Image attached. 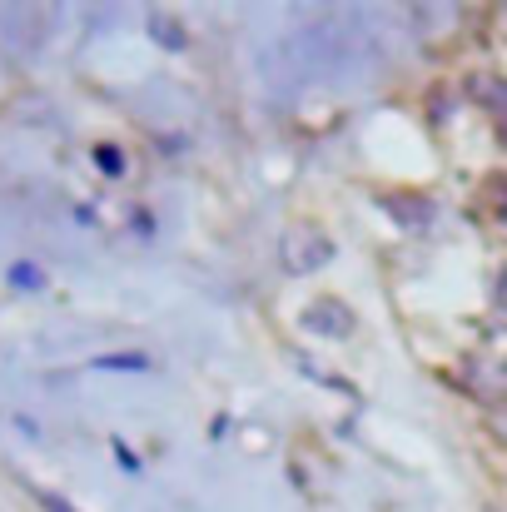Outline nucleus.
<instances>
[{
	"label": "nucleus",
	"mask_w": 507,
	"mask_h": 512,
	"mask_svg": "<svg viewBox=\"0 0 507 512\" xmlns=\"http://www.w3.org/2000/svg\"><path fill=\"white\" fill-rule=\"evenodd\" d=\"M279 259H284L289 274H314L334 259V239L319 224H289L284 239H279Z\"/></svg>",
	"instance_id": "nucleus-1"
},
{
	"label": "nucleus",
	"mask_w": 507,
	"mask_h": 512,
	"mask_svg": "<svg viewBox=\"0 0 507 512\" xmlns=\"http://www.w3.org/2000/svg\"><path fill=\"white\" fill-rule=\"evenodd\" d=\"M304 329L329 334V339H343V334H353V314H348L338 299H319L314 309H304Z\"/></svg>",
	"instance_id": "nucleus-2"
},
{
	"label": "nucleus",
	"mask_w": 507,
	"mask_h": 512,
	"mask_svg": "<svg viewBox=\"0 0 507 512\" xmlns=\"http://www.w3.org/2000/svg\"><path fill=\"white\" fill-rule=\"evenodd\" d=\"M468 95H473V105H483L498 125H507V80L503 75H473V80H468Z\"/></svg>",
	"instance_id": "nucleus-3"
},
{
	"label": "nucleus",
	"mask_w": 507,
	"mask_h": 512,
	"mask_svg": "<svg viewBox=\"0 0 507 512\" xmlns=\"http://www.w3.org/2000/svg\"><path fill=\"white\" fill-rule=\"evenodd\" d=\"M378 204H383L388 214H398L403 229H428V224H433V204L418 199V194H378Z\"/></svg>",
	"instance_id": "nucleus-4"
},
{
	"label": "nucleus",
	"mask_w": 507,
	"mask_h": 512,
	"mask_svg": "<svg viewBox=\"0 0 507 512\" xmlns=\"http://www.w3.org/2000/svg\"><path fill=\"white\" fill-rule=\"evenodd\" d=\"M95 368H100V373H145L150 358H145V353H100Z\"/></svg>",
	"instance_id": "nucleus-5"
},
{
	"label": "nucleus",
	"mask_w": 507,
	"mask_h": 512,
	"mask_svg": "<svg viewBox=\"0 0 507 512\" xmlns=\"http://www.w3.org/2000/svg\"><path fill=\"white\" fill-rule=\"evenodd\" d=\"M10 284H15V289H40V284H45V274H40L30 259H20V264H10Z\"/></svg>",
	"instance_id": "nucleus-6"
},
{
	"label": "nucleus",
	"mask_w": 507,
	"mask_h": 512,
	"mask_svg": "<svg viewBox=\"0 0 507 512\" xmlns=\"http://www.w3.org/2000/svg\"><path fill=\"white\" fill-rule=\"evenodd\" d=\"M150 35H155L160 45H169V50H184V45H189L184 30H174V20H150Z\"/></svg>",
	"instance_id": "nucleus-7"
},
{
	"label": "nucleus",
	"mask_w": 507,
	"mask_h": 512,
	"mask_svg": "<svg viewBox=\"0 0 507 512\" xmlns=\"http://www.w3.org/2000/svg\"><path fill=\"white\" fill-rule=\"evenodd\" d=\"M95 165L110 174V179H120V174H125V155H120V150H110V145H95Z\"/></svg>",
	"instance_id": "nucleus-8"
},
{
	"label": "nucleus",
	"mask_w": 507,
	"mask_h": 512,
	"mask_svg": "<svg viewBox=\"0 0 507 512\" xmlns=\"http://www.w3.org/2000/svg\"><path fill=\"white\" fill-rule=\"evenodd\" d=\"M115 458H120V468H125V473H140V458H135V453H130L120 438H115Z\"/></svg>",
	"instance_id": "nucleus-9"
},
{
	"label": "nucleus",
	"mask_w": 507,
	"mask_h": 512,
	"mask_svg": "<svg viewBox=\"0 0 507 512\" xmlns=\"http://www.w3.org/2000/svg\"><path fill=\"white\" fill-rule=\"evenodd\" d=\"M493 299H498V304H503V309H507V269H503V274H498V284H493Z\"/></svg>",
	"instance_id": "nucleus-10"
},
{
	"label": "nucleus",
	"mask_w": 507,
	"mask_h": 512,
	"mask_svg": "<svg viewBox=\"0 0 507 512\" xmlns=\"http://www.w3.org/2000/svg\"><path fill=\"white\" fill-rule=\"evenodd\" d=\"M40 503H45V512H70V508H65V498H55V493H45Z\"/></svg>",
	"instance_id": "nucleus-11"
},
{
	"label": "nucleus",
	"mask_w": 507,
	"mask_h": 512,
	"mask_svg": "<svg viewBox=\"0 0 507 512\" xmlns=\"http://www.w3.org/2000/svg\"><path fill=\"white\" fill-rule=\"evenodd\" d=\"M498 140H503V150H507V125H498Z\"/></svg>",
	"instance_id": "nucleus-12"
}]
</instances>
